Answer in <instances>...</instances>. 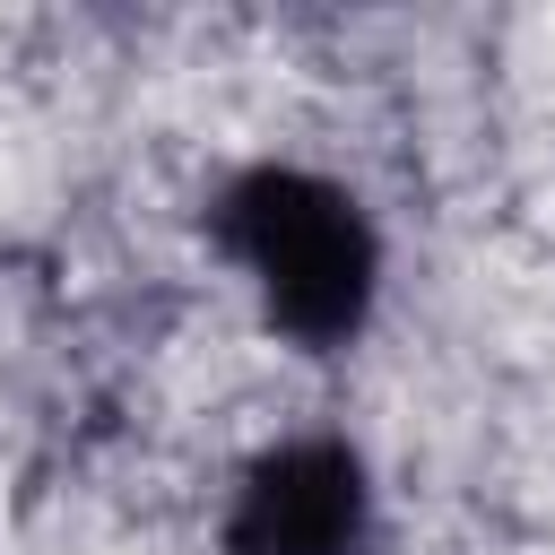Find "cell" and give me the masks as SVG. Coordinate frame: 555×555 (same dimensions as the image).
Returning a JSON list of instances; mask_svg holds the SVG:
<instances>
[{"mask_svg": "<svg viewBox=\"0 0 555 555\" xmlns=\"http://www.w3.org/2000/svg\"><path fill=\"white\" fill-rule=\"evenodd\" d=\"M364 460L347 442H278L243 468L225 512V555H364Z\"/></svg>", "mask_w": 555, "mask_h": 555, "instance_id": "cell-2", "label": "cell"}, {"mask_svg": "<svg viewBox=\"0 0 555 555\" xmlns=\"http://www.w3.org/2000/svg\"><path fill=\"white\" fill-rule=\"evenodd\" d=\"M217 234H225L234 269L251 278L269 330H286L295 347L356 338L382 260H373V225L356 217V199L338 182L295 173V165H260L225 191Z\"/></svg>", "mask_w": 555, "mask_h": 555, "instance_id": "cell-1", "label": "cell"}]
</instances>
